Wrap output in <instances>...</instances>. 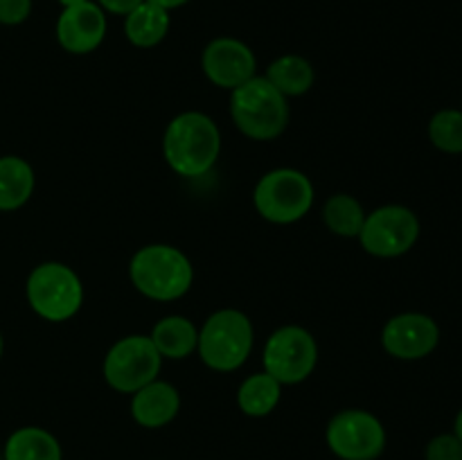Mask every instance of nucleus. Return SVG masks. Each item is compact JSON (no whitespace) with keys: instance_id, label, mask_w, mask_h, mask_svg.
I'll return each mask as SVG.
<instances>
[{"instance_id":"3","label":"nucleus","mask_w":462,"mask_h":460,"mask_svg":"<svg viewBox=\"0 0 462 460\" xmlns=\"http://www.w3.org/2000/svg\"><path fill=\"white\" fill-rule=\"evenodd\" d=\"M230 117L251 140H275L287 129V97L266 77H253L230 90Z\"/></svg>"},{"instance_id":"25","label":"nucleus","mask_w":462,"mask_h":460,"mask_svg":"<svg viewBox=\"0 0 462 460\" xmlns=\"http://www.w3.org/2000/svg\"><path fill=\"white\" fill-rule=\"evenodd\" d=\"M97 3L104 12L117 14V16H126V14L134 12V9L138 7L140 3H144V0H97Z\"/></svg>"},{"instance_id":"13","label":"nucleus","mask_w":462,"mask_h":460,"mask_svg":"<svg viewBox=\"0 0 462 460\" xmlns=\"http://www.w3.org/2000/svg\"><path fill=\"white\" fill-rule=\"evenodd\" d=\"M106 36V16L99 5L86 3L63 7L57 21V39L72 54H88L102 45Z\"/></svg>"},{"instance_id":"2","label":"nucleus","mask_w":462,"mask_h":460,"mask_svg":"<svg viewBox=\"0 0 462 460\" xmlns=\"http://www.w3.org/2000/svg\"><path fill=\"white\" fill-rule=\"evenodd\" d=\"M134 287L152 300L170 302L192 287L194 266L183 251L167 244L140 248L129 264Z\"/></svg>"},{"instance_id":"18","label":"nucleus","mask_w":462,"mask_h":460,"mask_svg":"<svg viewBox=\"0 0 462 460\" xmlns=\"http://www.w3.org/2000/svg\"><path fill=\"white\" fill-rule=\"evenodd\" d=\"M5 460H61V445L45 428L23 427L5 442Z\"/></svg>"},{"instance_id":"1","label":"nucleus","mask_w":462,"mask_h":460,"mask_svg":"<svg viewBox=\"0 0 462 460\" xmlns=\"http://www.w3.org/2000/svg\"><path fill=\"white\" fill-rule=\"evenodd\" d=\"M221 152L219 126L206 113L188 111L167 124L162 153L171 170L185 179H197L215 167Z\"/></svg>"},{"instance_id":"29","label":"nucleus","mask_w":462,"mask_h":460,"mask_svg":"<svg viewBox=\"0 0 462 460\" xmlns=\"http://www.w3.org/2000/svg\"><path fill=\"white\" fill-rule=\"evenodd\" d=\"M0 356H3V336H0Z\"/></svg>"},{"instance_id":"8","label":"nucleus","mask_w":462,"mask_h":460,"mask_svg":"<svg viewBox=\"0 0 462 460\" xmlns=\"http://www.w3.org/2000/svg\"><path fill=\"white\" fill-rule=\"evenodd\" d=\"M264 373L278 379L282 386L300 383L314 373L319 361V345L307 329L287 325L271 334L264 347Z\"/></svg>"},{"instance_id":"15","label":"nucleus","mask_w":462,"mask_h":460,"mask_svg":"<svg viewBox=\"0 0 462 460\" xmlns=\"http://www.w3.org/2000/svg\"><path fill=\"white\" fill-rule=\"evenodd\" d=\"M152 343L161 356L167 359H185L197 350L199 329L185 316H165L152 329Z\"/></svg>"},{"instance_id":"21","label":"nucleus","mask_w":462,"mask_h":460,"mask_svg":"<svg viewBox=\"0 0 462 460\" xmlns=\"http://www.w3.org/2000/svg\"><path fill=\"white\" fill-rule=\"evenodd\" d=\"M323 219L325 225L338 237H359L365 224V212L350 194H334L325 203Z\"/></svg>"},{"instance_id":"12","label":"nucleus","mask_w":462,"mask_h":460,"mask_svg":"<svg viewBox=\"0 0 462 460\" xmlns=\"http://www.w3.org/2000/svg\"><path fill=\"white\" fill-rule=\"evenodd\" d=\"M203 72L215 86L235 90L255 77L257 61L253 50L237 39H215L203 50Z\"/></svg>"},{"instance_id":"26","label":"nucleus","mask_w":462,"mask_h":460,"mask_svg":"<svg viewBox=\"0 0 462 460\" xmlns=\"http://www.w3.org/2000/svg\"><path fill=\"white\" fill-rule=\"evenodd\" d=\"M149 3L158 5V7H162V9H167V12H170V9H176V7H180V5H185L188 0H149Z\"/></svg>"},{"instance_id":"4","label":"nucleus","mask_w":462,"mask_h":460,"mask_svg":"<svg viewBox=\"0 0 462 460\" xmlns=\"http://www.w3.org/2000/svg\"><path fill=\"white\" fill-rule=\"evenodd\" d=\"M197 350L208 368L219 373L242 368L253 350V323L237 309L215 311L199 329Z\"/></svg>"},{"instance_id":"10","label":"nucleus","mask_w":462,"mask_h":460,"mask_svg":"<svg viewBox=\"0 0 462 460\" xmlns=\"http://www.w3.org/2000/svg\"><path fill=\"white\" fill-rule=\"evenodd\" d=\"M328 446L341 460H377L386 449V428L368 410H341L328 424Z\"/></svg>"},{"instance_id":"14","label":"nucleus","mask_w":462,"mask_h":460,"mask_svg":"<svg viewBox=\"0 0 462 460\" xmlns=\"http://www.w3.org/2000/svg\"><path fill=\"white\" fill-rule=\"evenodd\" d=\"M179 391L171 383L158 382V379L134 392V400H131V415L144 428L167 427L179 415Z\"/></svg>"},{"instance_id":"24","label":"nucleus","mask_w":462,"mask_h":460,"mask_svg":"<svg viewBox=\"0 0 462 460\" xmlns=\"http://www.w3.org/2000/svg\"><path fill=\"white\" fill-rule=\"evenodd\" d=\"M32 12V0H0V23L18 25Z\"/></svg>"},{"instance_id":"11","label":"nucleus","mask_w":462,"mask_h":460,"mask_svg":"<svg viewBox=\"0 0 462 460\" xmlns=\"http://www.w3.org/2000/svg\"><path fill=\"white\" fill-rule=\"evenodd\" d=\"M383 350L402 361H418L431 354L440 343V327L427 314L409 311L393 316L382 332Z\"/></svg>"},{"instance_id":"17","label":"nucleus","mask_w":462,"mask_h":460,"mask_svg":"<svg viewBox=\"0 0 462 460\" xmlns=\"http://www.w3.org/2000/svg\"><path fill=\"white\" fill-rule=\"evenodd\" d=\"M167 32H170V12L149 0L126 14L125 34L138 48H153L165 39Z\"/></svg>"},{"instance_id":"23","label":"nucleus","mask_w":462,"mask_h":460,"mask_svg":"<svg viewBox=\"0 0 462 460\" xmlns=\"http://www.w3.org/2000/svg\"><path fill=\"white\" fill-rule=\"evenodd\" d=\"M427 460H462V442L456 433H440L433 437L424 451Z\"/></svg>"},{"instance_id":"7","label":"nucleus","mask_w":462,"mask_h":460,"mask_svg":"<svg viewBox=\"0 0 462 460\" xmlns=\"http://www.w3.org/2000/svg\"><path fill=\"white\" fill-rule=\"evenodd\" d=\"M162 356L149 336L120 338L104 359V379L117 392H138L140 388L158 379Z\"/></svg>"},{"instance_id":"5","label":"nucleus","mask_w":462,"mask_h":460,"mask_svg":"<svg viewBox=\"0 0 462 460\" xmlns=\"http://www.w3.org/2000/svg\"><path fill=\"white\" fill-rule=\"evenodd\" d=\"M27 302L41 318L50 323L72 318L84 302L79 275L61 262L39 264L27 278Z\"/></svg>"},{"instance_id":"19","label":"nucleus","mask_w":462,"mask_h":460,"mask_svg":"<svg viewBox=\"0 0 462 460\" xmlns=\"http://www.w3.org/2000/svg\"><path fill=\"white\" fill-rule=\"evenodd\" d=\"M282 383L269 373H257L244 379L237 391V404L248 418H266L280 404Z\"/></svg>"},{"instance_id":"27","label":"nucleus","mask_w":462,"mask_h":460,"mask_svg":"<svg viewBox=\"0 0 462 460\" xmlns=\"http://www.w3.org/2000/svg\"><path fill=\"white\" fill-rule=\"evenodd\" d=\"M454 433L458 436V440L462 442V409L458 410V415H456V422H454Z\"/></svg>"},{"instance_id":"22","label":"nucleus","mask_w":462,"mask_h":460,"mask_svg":"<svg viewBox=\"0 0 462 460\" xmlns=\"http://www.w3.org/2000/svg\"><path fill=\"white\" fill-rule=\"evenodd\" d=\"M429 140L445 153H462V111L445 108L429 122Z\"/></svg>"},{"instance_id":"28","label":"nucleus","mask_w":462,"mask_h":460,"mask_svg":"<svg viewBox=\"0 0 462 460\" xmlns=\"http://www.w3.org/2000/svg\"><path fill=\"white\" fill-rule=\"evenodd\" d=\"M59 3L63 5V7H72V5H79V3H86V0H59Z\"/></svg>"},{"instance_id":"6","label":"nucleus","mask_w":462,"mask_h":460,"mask_svg":"<svg viewBox=\"0 0 462 460\" xmlns=\"http://www.w3.org/2000/svg\"><path fill=\"white\" fill-rule=\"evenodd\" d=\"M253 201L271 224H293L314 206V185L302 171L280 167L257 180Z\"/></svg>"},{"instance_id":"20","label":"nucleus","mask_w":462,"mask_h":460,"mask_svg":"<svg viewBox=\"0 0 462 460\" xmlns=\"http://www.w3.org/2000/svg\"><path fill=\"white\" fill-rule=\"evenodd\" d=\"M266 79L284 97H298L314 86V68L307 59L298 57V54H284L266 68Z\"/></svg>"},{"instance_id":"16","label":"nucleus","mask_w":462,"mask_h":460,"mask_svg":"<svg viewBox=\"0 0 462 460\" xmlns=\"http://www.w3.org/2000/svg\"><path fill=\"white\" fill-rule=\"evenodd\" d=\"M34 192V170L18 156L0 158V210L12 212L25 206Z\"/></svg>"},{"instance_id":"9","label":"nucleus","mask_w":462,"mask_h":460,"mask_svg":"<svg viewBox=\"0 0 462 460\" xmlns=\"http://www.w3.org/2000/svg\"><path fill=\"white\" fill-rule=\"evenodd\" d=\"M420 237V219L406 206H382L365 215L359 233L361 246L374 257H400L415 246Z\"/></svg>"}]
</instances>
